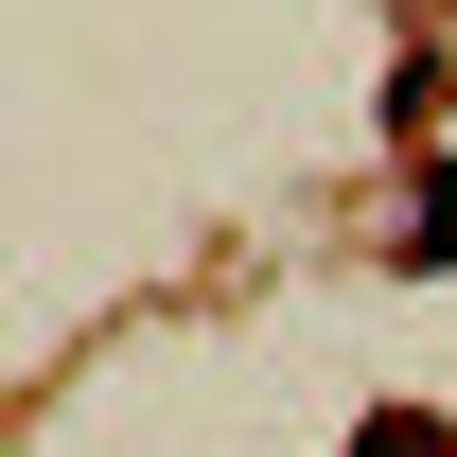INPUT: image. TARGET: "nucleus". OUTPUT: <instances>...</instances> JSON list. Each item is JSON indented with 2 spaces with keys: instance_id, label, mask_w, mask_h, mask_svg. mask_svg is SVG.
<instances>
[{
  "instance_id": "1",
  "label": "nucleus",
  "mask_w": 457,
  "mask_h": 457,
  "mask_svg": "<svg viewBox=\"0 0 457 457\" xmlns=\"http://www.w3.org/2000/svg\"><path fill=\"white\" fill-rule=\"evenodd\" d=\"M404 264H457V176H422V212H404Z\"/></svg>"
},
{
  "instance_id": "2",
  "label": "nucleus",
  "mask_w": 457,
  "mask_h": 457,
  "mask_svg": "<svg viewBox=\"0 0 457 457\" xmlns=\"http://www.w3.org/2000/svg\"><path fill=\"white\" fill-rule=\"evenodd\" d=\"M352 457H457V440H440V422H404V404H387V422H370V440H352Z\"/></svg>"
}]
</instances>
